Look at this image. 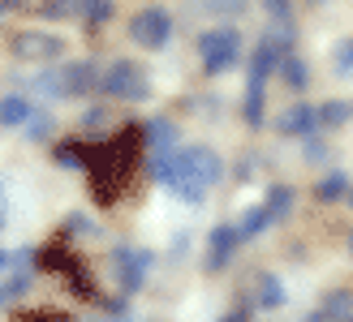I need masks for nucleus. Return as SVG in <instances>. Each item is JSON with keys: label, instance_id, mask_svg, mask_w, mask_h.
<instances>
[{"label": "nucleus", "instance_id": "nucleus-14", "mask_svg": "<svg viewBox=\"0 0 353 322\" xmlns=\"http://www.w3.org/2000/svg\"><path fill=\"white\" fill-rule=\"evenodd\" d=\"M276 65H280V56H276L268 43H259V47L250 52V82H268Z\"/></svg>", "mask_w": 353, "mask_h": 322}, {"label": "nucleus", "instance_id": "nucleus-21", "mask_svg": "<svg viewBox=\"0 0 353 322\" xmlns=\"http://www.w3.org/2000/svg\"><path fill=\"white\" fill-rule=\"evenodd\" d=\"M112 0H82V22L86 26H103V22H108V17H112Z\"/></svg>", "mask_w": 353, "mask_h": 322}, {"label": "nucleus", "instance_id": "nucleus-24", "mask_svg": "<svg viewBox=\"0 0 353 322\" xmlns=\"http://www.w3.org/2000/svg\"><path fill=\"white\" fill-rule=\"evenodd\" d=\"M52 125H57V120H52L48 112H30V120H26V138H30V142L52 138Z\"/></svg>", "mask_w": 353, "mask_h": 322}, {"label": "nucleus", "instance_id": "nucleus-4", "mask_svg": "<svg viewBox=\"0 0 353 322\" xmlns=\"http://www.w3.org/2000/svg\"><path fill=\"white\" fill-rule=\"evenodd\" d=\"M199 56H203L207 74H228V69L241 61V34L233 26H211V30H203Z\"/></svg>", "mask_w": 353, "mask_h": 322}, {"label": "nucleus", "instance_id": "nucleus-39", "mask_svg": "<svg viewBox=\"0 0 353 322\" xmlns=\"http://www.w3.org/2000/svg\"><path fill=\"white\" fill-rule=\"evenodd\" d=\"M314 5H323V0H314Z\"/></svg>", "mask_w": 353, "mask_h": 322}, {"label": "nucleus", "instance_id": "nucleus-9", "mask_svg": "<svg viewBox=\"0 0 353 322\" xmlns=\"http://www.w3.org/2000/svg\"><path fill=\"white\" fill-rule=\"evenodd\" d=\"M237 245H241V237H237L233 224H216V228H211V241H207V271H224V266L233 262Z\"/></svg>", "mask_w": 353, "mask_h": 322}, {"label": "nucleus", "instance_id": "nucleus-2", "mask_svg": "<svg viewBox=\"0 0 353 322\" xmlns=\"http://www.w3.org/2000/svg\"><path fill=\"white\" fill-rule=\"evenodd\" d=\"M143 125H125L117 138L108 142H95V147H86V172H91V193L95 202H117L125 181L134 176V159H138V147H143Z\"/></svg>", "mask_w": 353, "mask_h": 322}, {"label": "nucleus", "instance_id": "nucleus-12", "mask_svg": "<svg viewBox=\"0 0 353 322\" xmlns=\"http://www.w3.org/2000/svg\"><path fill=\"white\" fill-rule=\"evenodd\" d=\"M30 112H34V107L22 95H5V99H0V125H5V129H26Z\"/></svg>", "mask_w": 353, "mask_h": 322}, {"label": "nucleus", "instance_id": "nucleus-22", "mask_svg": "<svg viewBox=\"0 0 353 322\" xmlns=\"http://www.w3.org/2000/svg\"><path fill=\"white\" fill-rule=\"evenodd\" d=\"M345 120H349V103H341V99L319 103V125H323V129H341Z\"/></svg>", "mask_w": 353, "mask_h": 322}, {"label": "nucleus", "instance_id": "nucleus-33", "mask_svg": "<svg viewBox=\"0 0 353 322\" xmlns=\"http://www.w3.org/2000/svg\"><path fill=\"white\" fill-rule=\"evenodd\" d=\"M5 219H9V202H5V193H0V228H5Z\"/></svg>", "mask_w": 353, "mask_h": 322}, {"label": "nucleus", "instance_id": "nucleus-27", "mask_svg": "<svg viewBox=\"0 0 353 322\" xmlns=\"http://www.w3.org/2000/svg\"><path fill=\"white\" fill-rule=\"evenodd\" d=\"M203 9H211V13H241L245 9V0H199Z\"/></svg>", "mask_w": 353, "mask_h": 322}, {"label": "nucleus", "instance_id": "nucleus-35", "mask_svg": "<svg viewBox=\"0 0 353 322\" xmlns=\"http://www.w3.org/2000/svg\"><path fill=\"white\" fill-rule=\"evenodd\" d=\"M306 322H327V318H323V310H319V314H310V318H306Z\"/></svg>", "mask_w": 353, "mask_h": 322}, {"label": "nucleus", "instance_id": "nucleus-34", "mask_svg": "<svg viewBox=\"0 0 353 322\" xmlns=\"http://www.w3.org/2000/svg\"><path fill=\"white\" fill-rule=\"evenodd\" d=\"M17 5H22V0H0V13H5V9H17Z\"/></svg>", "mask_w": 353, "mask_h": 322}, {"label": "nucleus", "instance_id": "nucleus-19", "mask_svg": "<svg viewBox=\"0 0 353 322\" xmlns=\"http://www.w3.org/2000/svg\"><path fill=\"white\" fill-rule=\"evenodd\" d=\"M263 206H268L272 224H276V219H285L289 206H293V189H289V185H272V189H268V198H263Z\"/></svg>", "mask_w": 353, "mask_h": 322}, {"label": "nucleus", "instance_id": "nucleus-30", "mask_svg": "<svg viewBox=\"0 0 353 322\" xmlns=\"http://www.w3.org/2000/svg\"><path fill=\"white\" fill-rule=\"evenodd\" d=\"M103 120H108V107H91V112L82 116V125H86V129H103Z\"/></svg>", "mask_w": 353, "mask_h": 322}, {"label": "nucleus", "instance_id": "nucleus-29", "mask_svg": "<svg viewBox=\"0 0 353 322\" xmlns=\"http://www.w3.org/2000/svg\"><path fill=\"white\" fill-rule=\"evenodd\" d=\"M65 232H69V237H82V232H91V219H86V215H69Z\"/></svg>", "mask_w": 353, "mask_h": 322}, {"label": "nucleus", "instance_id": "nucleus-32", "mask_svg": "<svg viewBox=\"0 0 353 322\" xmlns=\"http://www.w3.org/2000/svg\"><path fill=\"white\" fill-rule=\"evenodd\" d=\"M220 322H250V314H245V310H233V314H224Z\"/></svg>", "mask_w": 353, "mask_h": 322}, {"label": "nucleus", "instance_id": "nucleus-15", "mask_svg": "<svg viewBox=\"0 0 353 322\" xmlns=\"http://www.w3.org/2000/svg\"><path fill=\"white\" fill-rule=\"evenodd\" d=\"M349 176L345 172H332V176H323V181L319 185H314V198H319V202H336V198H349Z\"/></svg>", "mask_w": 353, "mask_h": 322}, {"label": "nucleus", "instance_id": "nucleus-26", "mask_svg": "<svg viewBox=\"0 0 353 322\" xmlns=\"http://www.w3.org/2000/svg\"><path fill=\"white\" fill-rule=\"evenodd\" d=\"M302 159H306V164H327V142H314V138H306V151H302Z\"/></svg>", "mask_w": 353, "mask_h": 322}, {"label": "nucleus", "instance_id": "nucleus-25", "mask_svg": "<svg viewBox=\"0 0 353 322\" xmlns=\"http://www.w3.org/2000/svg\"><path fill=\"white\" fill-rule=\"evenodd\" d=\"M332 56H336V61H332V65H336V74H353V39H341L336 47H332Z\"/></svg>", "mask_w": 353, "mask_h": 322}, {"label": "nucleus", "instance_id": "nucleus-18", "mask_svg": "<svg viewBox=\"0 0 353 322\" xmlns=\"http://www.w3.org/2000/svg\"><path fill=\"white\" fill-rule=\"evenodd\" d=\"M259 305L263 310L285 305V283H280V275H259Z\"/></svg>", "mask_w": 353, "mask_h": 322}, {"label": "nucleus", "instance_id": "nucleus-8", "mask_svg": "<svg viewBox=\"0 0 353 322\" xmlns=\"http://www.w3.org/2000/svg\"><path fill=\"white\" fill-rule=\"evenodd\" d=\"M276 129L285 138H310L314 129H319V107L314 103H293L285 107V112L276 116Z\"/></svg>", "mask_w": 353, "mask_h": 322}, {"label": "nucleus", "instance_id": "nucleus-40", "mask_svg": "<svg viewBox=\"0 0 353 322\" xmlns=\"http://www.w3.org/2000/svg\"><path fill=\"white\" fill-rule=\"evenodd\" d=\"M349 322H353V318H349Z\"/></svg>", "mask_w": 353, "mask_h": 322}, {"label": "nucleus", "instance_id": "nucleus-23", "mask_svg": "<svg viewBox=\"0 0 353 322\" xmlns=\"http://www.w3.org/2000/svg\"><path fill=\"white\" fill-rule=\"evenodd\" d=\"M349 310H353V297H349V292H327V301H323V318H341V322H349Z\"/></svg>", "mask_w": 353, "mask_h": 322}, {"label": "nucleus", "instance_id": "nucleus-38", "mask_svg": "<svg viewBox=\"0 0 353 322\" xmlns=\"http://www.w3.org/2000/svg\"><path fill=\"white\" fill-rule=\"evenodd\" d=\"M349 206H353V189H349Z\"/></svg>", "mask_w": 353, "mask_h": 322}, {"label": "nucleus", "instance_id": "nucleus-31", "mask_svg": "<svg viewBox=\"0 0 353 322\" xmlns=\"http://www.w3.org/2000/svg\"><path fill=\"white\" fill-rule=\"evenodd\" d=\"M13 266H17V254H13V249H0V275H9Z\"/></svg>", "mask_w": 353, "mask_h": 322}, {"label": "nucleus", "instance_id": "nucleus-1", "mask_svg": "<svg viewBox=\"0 0 353 322\" xmlns=\"http://www.w3.org/2000/svg\"><path fill=\"white\" fill-rule=\"evenodd\" d=\"M151 172L181 202H203V193L224 176V159L207 142H190V147H176L172 155H151Z\"/></svg>", "mask_w": 353, "mask_h": 322}, {"label": "nucleus", "instance_id": "nucleus-36", "mask_svg": "<svg viewBox=\"0 0 353 322\" xmlns=\"http://www.w3.org/2000/svg\"><path fill=\"white\" fill-rule=\"evenodd\" d=\"M349 254H353V228H349Z\"/></svg>", "mask_w": 353, "mask_h": 322}, {"label": "nucleus", "instance_id": "nucleus-6", "mask_svg": "<svg viewBox=\"0 0 353 322\" xmlns=\"http://www.w3.org/2000/svg\"><path fill=\"white\" fill-rule=\"evenodd\" d=\"M9 56L30 61V65H52L57 56H65V39L52 30H17L9 39Z\"/></svg>", "mask_w": 353, "mask_h": 322}, {"label": "nucleus", "instance_id": "nucleus-11", "mask_svg": "<svg viewBox=\"0 0 353 322\" xmlns=\"http://www.w3.org/2000/svg\"><path fill=\"white\" fill-rule=\"evenodd\" d=\"M143 138H147L151 155H172L176 151V125L172 120H151V125H143Z\"/></svg>", "mask_w": 353, "mask_h": 322}, {"label": "nucleus", "instance_id": "nucleus-16", "mask_svg": "<svg viewBox=\"0 0 353 322\" xmlns=\"http://www.w3.org/2000/svg\"><path fill=\"white\" fill-rule=\"evenodd\" d=\"M276 74L289 82V91H306V65H302V56H280V65H276Z\"/></svg>", "mask_w": 353, "mask_h": 322}, {"label": "nucleus", "instance_id": "nucleus-17", "mask_svg": "<svg viewBox=\"0 0 353 322\" xmlns=\"http://www.w3.org/2000/svg\"><path fill=\"white\" fill-rule=\"evenodd\" d=\"M43 22H65V17H82V0H43L39 5Z\"/></svg>", "mask_w": 353, "mask_h": 322}, {"label": "nucleus", "instance_id": "nucleus-37", "mask_svg": "<svg viewBox=\"0 0 353 322\" xmlns=\"http://www.w3.org/2000/svg\"><path fill=\"white\" fill-rule=\"evenodd\" d=\"M95 322H117V318H95Z\"/></svg>", "mask_w": 353, "mask_h": 322}, {"label": "nucleus", "instance_id": "nucleus-10", "mask_svg": "<svg viewBox=\"0 0 353 322\" xmlns=\"http://www.w3.org/2000/svg\"><path fill=\"white\" fill-rule=\"evenodd\" d=\"M95 86H99V74H95L91 61H74V65L61 69V91L65 95H91Z\"/></svg>", "mask_w": 353, "mask_h": 322}, {"label": "nucleus", "instance_id": "nucleus-13", "mask_svg": "<svg viewBox=\"0 0 353 322\" xmlns=\"http://www.w3.org/2000/svg\"><path fill=\"white\" fill-rule=\"evenodd\" d=\"M233 228H237V237H241V241H254L259 232H268V228H272V215H268V206L259 202V206H250V211H245V215H241V219H237Z\"/></svg>", "mask_w": 353, "mask_h": 322}, {"label": "nucleus", "instance_id": "nucleus-20", "mask_svg": "<svg viewBox=\"0 0 353 322\" xmlns=\"http://www.w3.org/2000/svg\"><path fill=\"white\" fill-rule=\"evenodd\" d=\"M245 125L250 129L263 125V82H245Z\"/></svg>", "mask_w": 353, "mask_h": 322}, {"label": "nucleus", "instance_id": "nucleus-7", "mask_svg": "<svg viewBox=\"0 0 353 322\" xmlns=\"http://www.w3.org/2000/svg\"><path fill=\"white\" fill-rule=\"evenodd\" d=\"M168 34H172V13L160 9V5H151V9H138L134 13V22H130V39L138 47H164L168 43Z\"/></svg>", "mask_w": 353, "mask_h": 322}, {"label": "nucleus", "instance_id": "nucleus-5", "mask_svg": "<svg viewBox=\"0 0 353 322\" xmlns=\"http://www.w3.org/2000/svg\"><path fill=\"white\" fill-rule=\"evenodd\" d=\"M151 249H134V245H121V249H112V262H108V271H112V279L121 283V292L125 297H134L138 288L147 283V275H151Z\"/></svg>", "mask_w": 353, "mask_h": 322}, {"label": "nucleus", "instance_id": "nucleus-3", "mask_svg": "<svg viewBox=\"0 0 353 322\" xmlns=\"http://www.w3.org/2000/svg\"><path fill=\"white\" fill-rule=\"evenodd\" d=\"M99 91L108 99H125V103H143L151 95V74L138 61H112L108 69L99 74Z\"/></svg>", "mask_w": 353, "mask_h": 322}, {"label": "nucleus", "instance_id": "nucleus-28", "mask_svg": "<svg viewBox=\"0 0 353 322\" xmlns=\"http://www.w3.org/2000/svg\"><path fill=\"white\" fill-rule=\"evenodd\" d=\"M272 13V22H289V9H293V0H263Z\"/></svg>", "mask_w": 353, "mask_h": 322}]
</instances>
